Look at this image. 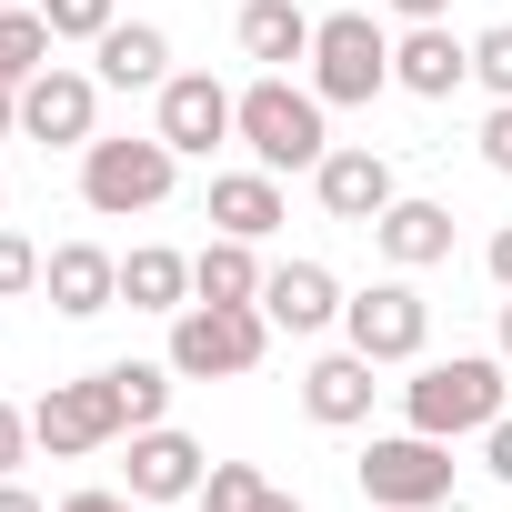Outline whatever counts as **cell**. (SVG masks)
Segmentation results:
<instances>
[{
  "mask_svg": "<svg viewBox=\"0 0 512 512\" xmlns=\"http://www.w3.org/2000/svg\"><path fill=\"white\" fill-rule=\"evenodd\" d=\"M512 402H502V352H452V362H422L412 392H402V422L432 432V442H462V432H492Z\"/></svg>",
  "mask_w": 512,
  "mask_h": 512,
  "instance_id": "6da1fadb",
  "label": "cell"
},
{
  "mask_svg": "<svg viewBox=\"0 0 512 512\" xmlns=\"http://www.w3.org/2000/svg\"><path fill=\"white\" fill-rule=\"evenodd\" d=\"M322 111H332L322 91H292L282 71H262V81L241 91V121H231V141H241L251 161H262V171H312V161L332 151V121H322Z\"/></svg>",
  "mask_w": 512,
  "mask_h": 512,
  "instance_id": "7a4b0ae2",
  "label": "cell"
},
{
  "mask_svg": "<svg viewBox=\"0 0 512 512\" xmlns=\"http://www.w3.org/2000/svg\"><path fill=\"white\" fill-rule=\"evenodd\" d=\"M262 352H272L262 302H181L171 312V372L181 382H241V372H262Z\"/></svg>",
  "mask_w": 512,
  "mask_h": 512,
  "instance_id": "3957f363",
  "label": "cell"
},
{
  "mask_svg": "<svg viewBox=\"0 0 512 512\" xmlns=\"http://www.w3.org/2000/svg\"><path fill=\"white\" fill-rule=\"evenodd\" d=\"M171 181H181V151H171L161 131H141V141H91V151H81V201H91L101 221L161 211Z\"/></svg>",
  "mask_w": 512,
  "mask_h": 512,
  "instance_id": "277c9868",
  "label": "cell"
},
{
  "mask_svg": "<svg viewBox=\"0 0 512 512\" xmlns=\"http://www.w3.org/2000/svg\"><path fill=\"white\" fill-rule=\"evenodd\" d=\"M312 91L322 101H372L392 91V41L372 11H322L312 21Z\"/></svg>",
  "mask_w": 512,
  "mask_h": 512,
  "instance_id": "5b68a950",
  "label": "cell"
},
{
  "mask_svg": "<svg viewBox=\"0 0 512 512\" xmlns=\"http://www.w3.org/2000/svg\"><path fill=\"white\" fill-rule=\"evenodd\" d=\"M131 422H121V392H111V372H91V382H51L41 402H31V442L51 452V462H81V452H101V442H121Z\"/></svg>",
  "mask_w": 512,
  "mask_h": 512,
  "instance_id": "8992f818",
  "label": "cell"
},
{
  "mask_svg": "<svg viewBox=\"0 0 512 512\" xmlns=\"http://www.w3.org/2000/svg\"><path fill=\"white\" fill-rule=\"evenodd\" d=\"M362 492H372L382 512H442V502H452V442H432V432L372 442V452H362Z\"/></svg>",
  "mask_w": 512,
  "mask_h": 512,
  "instance_id": "52a82bcc",
  "label": "cell"
},
{
  "mask_svg": "<svg viewBox=\"0 0 512 512\" xmlns=\"http://www.w3.org/2000/svg\"><path fill=\"white\" fill-rule=\"evenodd\" d=\"M342 332H352V352H372V362H422L432 302L412 292V272H392V282H372V292L342 302Z\"/></svg>",
  "mask_w": 512,
  "mask_h": 512,
  "instance_id": "ba28073f",
  "label": "cell"
},
{
  "mask_svg": "<svg viewBox=\"0 0 512 512\" xmlns=\"http://www.w3.org/2000/svg\"><path fill=\"white\" fill-rule=\"evenodd\" d=\"M21 131L51 141V151H91V141H101V71L51 61L41 81H21Z\"/></svg>",
  "mask_w": 512,
  "mask_h": 512,
  "instance_id": "9c48e42d",
  "label": "cell"
},
{
  "mask_svg": "<svg viewBox=\"0 0 512 512\" xmlns=\"http://www.w3.org/2000/svg\"><path fill=\"white\" fill-rule=\"evenodd\" d=\"M231 121H241V91H221L211 71H171V81H161V121H151V131H161L181 161H211V151L231 141Z\"/></svg>",
  "mask_w": 512,
  "mask_h": 512,
  "instance_id": "30bf717a",
  "label": "cell"
},
{
  "mask_svg": "<svg viewBox=\"0 0 512 512\" xmlns=\"http://www.w3.org/2000/svg\"><path fill=\"white\" fill-rule=\"evenodd\" d=\"M312 191H322V211H332V221H362V231L402 201V191H392V161H382V151H342V141L312 161Z\"/></svg>",
  "mask_w": 512,
  "mask_h": 512,
  "instance_id": "8fae6325",
  "label": "cell"
},
{
  "mask_svg": "<svg viewBox=\"0 0 512 512\" xmlns=\"http://www.w3.org/2000/svg\"><path fill=\"white\" fill-rule=\"evenodd\" d=\"M41 292H51L61 322H91V312L121 302V262H111L101 241H61V251H41Z\"/></svg>",
  "mask_w": 512,
  "mask_h": 512,
  "instance_id": "7c38bea8",
  "label": "cell"
},
{
  "mask_svg": "<svg viewBox=\"0 0 512 512\" xmlns=\"http://www.w3.org/2000/svg\"><path fill=\"white\" fill-rule=\"evenodd\" d=\"M472 81V41H452L442 21H412L402 41H392V91H412V101H452Z\"/></svg>",
  "mask_w": 512,
  "mask_h": 512,
  "instance_id": "4fadbf2b",
  "label": "cell"
},
{
  "mask_svg": "<svg viewBox=\"0 0 512 512\" xmlns=\"http://www.w3.org/2000/svg\"><path fill=\"white\" fill-rule=\"evenodd\" d=\"M201 472H211V452H201L191 432H171V422L131 432V502H191Z\"/></svg>",
  "mask_w": 512,
  "mask_h": 512,
  "instance_id": "5bb4252c",
  "label": "cell"
},
{
  "mask_svg": "<svg viewBox=\"0 0 512 512\" xmlns=\"http://www.w3.org/2000/svg\"><path fill=\"white\" fill-rule=\"evenodd\" d=\"M262 322L302 342V332L342 322V282H332L322 262H272V282H262Z\"/></svg>",
  "mask_w": 512,
  "mask_h": 512,
  "instance_id": "9a60e30c",
  "label": "cell"
},
{
  "mask_svg": "<svg viewBox=\"0 0 512 512\" xmlns=\"http://www.w3.org/2000/svg\"><path fill=\"white\" fill-rule=\"evenodd\" d=\"M91 61H101V91H161L171 81V31L161 21H111L91 41Z\"/></svg>",
  "mask_w": 512,
  "mask_h": 512,
  "instance_id": "2e32d148",
  "label": "cell"
},
{
  "mask_svg": "<svg viewBox=\"0 0 512 512\" xmlns=\"http://www.w3.org/2000/svg\"><path fill=\"white\" fill-rule=\"evenodd\" d=\"M372 352H322L312 372H302V412L312 422H332V432H352V422H372Z\"/></svg>",
  "mask_w": 512,
  "mask_h": 512,
  "instance_id": "e0dca14e",
  "label": "cell"
},
{
  "mask_svg": "<svg viewBox=\"0 0 512 512\" xmlns=\"http://www.w3.org/2000/svg\"><path fill=\"white\" fill-rule=\"evenodd\" d=\"M211 221L231 231V241H272L292 211H282V171H211Z\"/></svg>",
  "mask_w": 512,
  "mask_h": 512,
  "instance_id": "ac0fdd59",
  "label": "cell"
},
{
  "mask_svg": "<svg viewBox=\"0 0 512 512\" xmlns=\"http://www.w3.org/2000/svg\"><path fill=\"white\" fill-rule=\"evenodd\" d=\"M372 241H382L392 272H432V262H452V211L442 201H392L372 221Z\"/></svg>",
  "mask_w": 512,
  "mask_h": 512,
  "instance_id": "d6986e66",
  "label": "cell"
},
{
  "mask_svg": "<svg viewBox=\"0 0 512 512\" xmlns=\"http://www.w3.org/2000/svg\"><path fill=\"white\" fill-rule=\"evenodd\" d=\"M262 282H272L262 272V241H231L221 231V241L191 251V302H262Z\"/></svg>",
  "mask_w": 512,
  "mask_h": 512,
  "instance_id": "ffe728a7",
  "label": "cell"
},
{
  "mask_svg": "<svg viewBox=\"0 0 512 512\" xmlns=\"http://www.w3.org/2000/svg\"><path fill=\"white\" fill-rule=\"evenodd\" d=\"M241 51L262 61V71L312 61V11H302V0H241Z\"/></svg>",
  "mask_w": 512,
  "mask_h": 512,
  "instance_id": "44dd1931",
  "label": "cell"
},
{
  "mask_svg": "<svg viewBox=\"0 0 512 512\" xmlns=\"http://www.w3.org/2000/svg\"><path fill=\"white\" fill-rule=\"evenodd\" d=\"M121 302L131 312H181L191 302V251H161V241L121 251Z\"/></svg>",
  "mask_w": 512,
  "mask_h": 512,
  "instance_id": "7402d4cb",
  "label": "cell"
},
{
  "mask_svg": "<svg viewBox=\"0 0 512 512\" xmlns=\"http://www.w3.org/2000/svg\"><path fill=\"white\" fill-rule=\"evenodd\" d=\"M101 372H111V392H121V422H131V432H151V422L171 412V382H181L171 362H101Z\"/></svg>",
  "mask_w": 512,
  "mask_h": 512,
  "instance_id": "603a6c76",
  "label": "cell"
},
{
  "mask_svg": "<svg viewBox=\"0 0 512 512\" xmlns=\"http://www.w3.org/2000/svg\"><path fill=\"white\" fill-rule=\"evenodd\" d=\"M51 51H61V41H51V21H41V11H0V81H11V91H21V81H41V71H51Z\"/></svg>",
  "mask_w": 512,
  "mask_h": 512,
  "instance_id": "cb8c5ba5",
  "label": "cell"
},
{
  "mask_svg": "<svg viewBox=\"0 0 512 512\" xmlns=\"http://www.w3.org/2000/svg\"><path fill=\"white\" fill-rule=\"evenodd\" d=\"M191 502H201V512H262V502H272V472H262V462H211Z\"/></svg>",
  "mask_w": 512,
  "mask_h": 512,
  "instance_id": "d4e9b609",
  "label": "cell"
},
{
  "mask_svg": "<svg viewBox=\"0 0 512 512\" xmlns=\"http://www.w3.org/2000/svg\"><path fill=\"white\" fill-rule=\"evenodd\" d=\"M41 21H51V41H101L121 11L111 0H41Z\"/></svg>",
  "mask_w": 512,
  "mask_h": 512,
  "instance_id": "484cf974",
  "label": "cell"
},
{
  "mask_svg": "<svg viewBox=\"0 0 512 512\" xmlns=\"http://www.w3.org/2000/svg\"><path fill=\"white\" fill-rule=\"evenodd\" d=\"M21 292H41V241H21L0 221V302H21Z\"/></svg>",
  "mask_w": 512,
  "mask_h": 512,
  "instance_id": "4316f807",
  "label": "cell"
},
{
  "mask_svg": "<svg viewBox=\"0 0 512 512\" xmlns=\"http://www.w3.org/2000/svg\"><path fill=\"white\" fill-rule=\"evenodd\" d=\"M472 81H482L492 101H512V21H492V31L472 41Z\"/></svg>",
  "mask_w": 512,
  "mask_h": 512,
  "instance_id": "83f0119b",
  "label": "cell"
},
{
  "mask_svg": "<svg viewBox=\"0 0 512 512\" xmlns=\"http://www.w3.org/2000/svg\"><path fill=\"white\" fill-rule=\"evenodd\" d=\"M31 462V412H11V402H0V482H11Z\"/></svg>",
  "mask_w": 512,
  "mask_h": 512,
  "instance_id": "f1b7e54d",
  "label": "cell"
},
{
  "mask_svg": "<svg viewBox=\"0 0 512 512\" xmlns=\"http://www.w3.org/2000/svg\"><path fill=\"white\" fill-rule=\"evenodd\" d=\"M482 161L512 181V101H492V121H482Z\"/></svg>",
  "mask_w": 512,
  "mask_h": 512,
  "instance_id": "f546056e",
  "label": "cell"
},
{
  "mask_svg": "<svg viewBox=\"0 0 512 512\" xmlns=\"http://www.w3.org/2000/svg\"><path fill=\"white\" fill-rule=\"evenodd\" d=\"M482 462H492V482H512V412L482 432Z\"/></svg>",
  "mask_w": 512,
  "mask_h": 512,
  "instance_id": "4dcf8cb0",
  "label": "cell"
},
{
  "mask_svg": "<svg viewBox=\"0 0 512 512\" xmlns=\"http://www.w3.org/2000/svg\"><path fill=\"white\" fill-rule=\"evenodd\" d=\"M482 262H492V282H502V292H512V221H502V231H492V251H482Z\"/></svg>",
  "mask_w": 512,
  "mask_h": 512,
  "instance_id": "1f68e13d",
  "label": "cell"
},
{
  "mask_svg": "<svg viewBox=\"0 0 512 512\" xmlns=\"http://www.w3.org/2000/svg\"><path fill=\"white\" fill-rule=\"evenodd\" d=\"M61 512H131V502H121V492H71Z\"/></svg>",
  "mask_w": 512,
  "mask_h": 512,
  "instance_id": "d6a6232c",
  "label": "cell"
},
{
  "mask_svg": "<svg viewBox=\"0 0 512 512\" xmlns=\"http://www.w3.org/2000/svg\"><path fill=\"white\" fill-rule=\"evenodd\" d=\"M0 512H51L41 492H21V482H0Z\"/></svg>",
  "mask_w": 512,
  "mask_h": 512,
  "instance_id": "836d02e7",
  "label": "cell"
},
{
  "mask_svg": "<svg viewBox=\"0 0 512 512\" xmlns=\"http://www.w3.org/2000/svg\"><path fill=\"white\" fill-rule=\"evenodd\" d=\"M392 11H402V21H442V11H452V0H392Z\"/></svg>",
  "mask_w": 512,
  "mask_h": 512,
  "instance_id": "e575fe53",
  "label": "cell"
},
{
  "mask_svg": "<svg viewBox=\"0 0 512 512\" xmlns=\"http://www.w3.org/2000/svg\"><path fill=\"white\" fill-rule=\"evenodd\" d=\"M11 131H21V91H11V81H0V141H11Z\"/></svg>",
  "mask_w": 512,
  "mask_h": 512,
  "instance_id": "d590c367",
  "label": "cell"
},
{
  "mask_svg": "<svg viewBox=\"0 0 512 512\" xmlns=\"http://www.w3.org/2000/svg\"><path fill=\"white\" fill-rule=\"evenodd\" d=\"M502 362H512V292H502Z\"/></svg>",
  "mask_w": 512,
  "mask_h": 512,
  "instance_id": "8d00e7d4",
  "label": "cell"
},
{
  "mask_svg": "<svg viewBox=\"0 0 512 512\" xmlns=\"http://www.w3.org/2000/svg\"><path fill=\"white\" fill-rule=\"evenodd\" d=\"M262 512H302V502H292V492H272V502H262Z\"/></svg>",
  "mask_w": 512,
  "mask_h": 512,
  "instance_id": "74e56055",
  "label": "cell"
},
{
  "mask_svg": "<svg viewBox=\"0 0 512 512\" xmlns=\"http://www.w3.org/2000/svg\"><path fill=\"white\" fill-rule=\"evenodd\" d=\"M0 11H41V0H0Z\"/></svg>",
  "mask_w": 512,
  "mask_h": 512,
  "instance_id": "f35d334b",
  "label": "cell"
},
{
  "mask_svg": "<svg viewBox=\"0 0 512 512\" xmlns=\"http://www.w3.org/2000/svg\"><path fill=\"white\" fill-rule=\"evenodd\" d=\"M0 211H11V181H0Z\"/></svg>",
  "mask_w": 512,
  "mask_h": 512,
  "instance_id": "ab89813d",
  "label": "cell"
},
{
  "mask_svg": "<svg viewBox=\"0 0 512 512\" xmlns=\"http://www.w3.org/2000/svg\"><path fill=\"white\" fill-rule=\"evenodd\" d=\"M131 512H151V502H131Z\"/></svg>",
  "mask_w": 512,
  "mask_h": 512,
  "instance_id": "60d3db41",
  "label": "cell"
}]
</instances>
